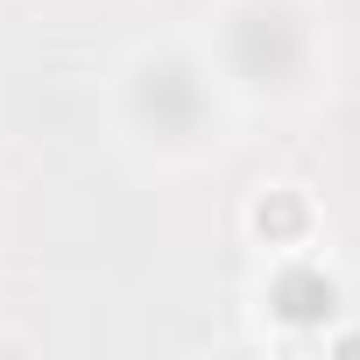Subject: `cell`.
<instances>
[{"mask_svg": "<svg viewBox=\"0 0 360 360\" xmlns=\"http://www.w3.org/2000/svg\"><path fill=\"white\" fill-rule=\"evenodd\" d=\"M248 233H255L269 255H304L311 233H318V205H311V191H297V184H269V191H255V198H248Z\"/></svg>", "mask_w": 360, "mask_h": 360, "instance_id": "obj_1", "label": "cell"}]
</instances>
